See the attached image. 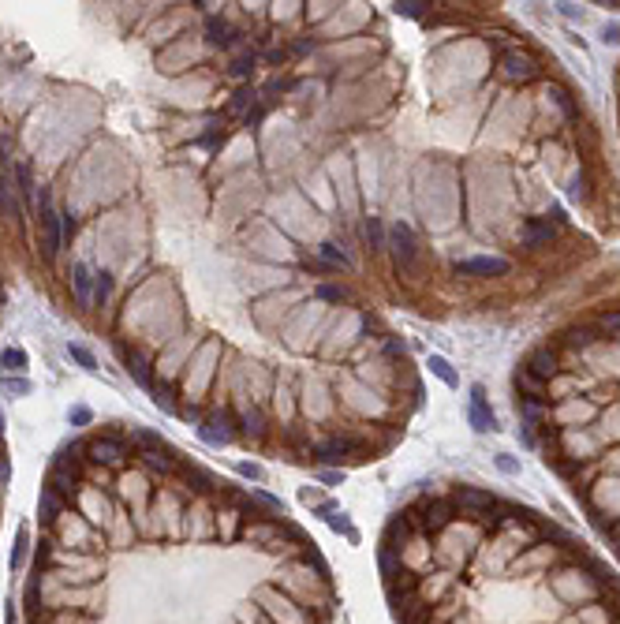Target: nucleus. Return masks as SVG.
Wrapping results in <instances>:
<instances>
[{"label": "nucleus", "mask_w": 620, "mask_h": 624, "mask_svg": "<svg viewBox=\"0 0 620 624\" xmlns=\"http://www.w3.org/2000/svg\"><path fill=\"white\" fill-rule=\"evenodd\" d=\"M516 389H524V392H527L524 400H535V404L549 400V397H546V385H542V381H535L531 374H524V370H516Z\"/></svg>", "instance_id": "nucleus-18"}, {"label": "nucleus", "mask_w": 620, "mask_h": 624, "mask_svg": "<svg viewBox=\"0 0 620 624\" xmlns=\"http://www.w3.org/2000/svg\"><path fill=\"white\" fill-rule=\"evenodd\" d=\"M467 419H471V426H475L478 434L497 430V419H493V411H489V404H486V389H482V385H471V404H467Z\"/></svg>", "instance_id": "nucleus-10"}, {"label": "nucleus", "mask_w": 620, "mask_h": 624, "mask_svg": "<svg viewBox=\"0 0 620 624\" xmlns=\"http://www.w3.org/2000/svg\"><path fill=\"white\" fill-rule=\"evenodd\" d=\"M120 355H124L127 374H131L138 385H146V389H150V363H146V355H143V352H135V348H124V344H120Z\"/></svg>", "instance_id": "nucleus-12"}, {"label": "nucleus", "mask_w": 620, "mask_h": 624, "mask_svg": "<svg viewBox=\"0 0 620 624\" xmlns=\"http://www.w3.org/2000/svg\"><path fill=\"white\" fill-rule=\"evenodd\" d=\"M497 75L508 83H531L542 75V64L531 57L527 49H508V52H501V60H497Z\"/></svg>", "instance_id": "nucleus-3"}, {"label": "nucleus", "mask_w": 620, "mask_h": 624, "mask_svg": "<svg viewBox=\"0 0 620 624\" xmlns=\"http://www.w3.org/2000/svg\"><path fill=\"white\" fill-rule=\"evenodd\" d=\"M262 116H266V105H258L254 113H247V124H258V120H262Z\"/></svg>", "instance_id": "nucleus-47"}, {"label": "nucleus", "mask_w": 620, "mask_h": 624, "mask_svg": "<svg viewBox=\"0 0 620 624\" xmlns=\"http://www.w3.org/2000/svg\"><path fill=\"white\" fill-rule=\"evenodd\" d=\"M426 8H430L426 0H396V15H404V19H419Z\"/></svg>", "instance_id": "nucleus-29"}, {"label": "nucleus", "mask_w": 620, "mask_h": 624, "mask_svg": "<svg viewBox=\"0 0 620 624\" xmlns=\"http://www.w3.org/2000/svg\"><path fill=\"white\" fill-rule=\"evenodd\" d=\"M329 527H333V531H344L347 539H355V527H352V523H347V516H344V512H336V516H329Z\"/></svg>", "instance_id": "nucleus-37"}, {"label": "nucleus", "mask_w": 620, "mask_h": 624, "mask_svg": "<svg viewBox=\"0 0 620 624\" xmlns=\"http://www.w3.org/2000/svg\"><path fill=\"white\" fill-rule=\"evenodd\" d=\"M456 277H505L512 269V262L501 258V255H478V258H463L456 262Z\"/></svg>", "instance_id": "nucleus-6"}, {"label": "nucleus", "mask_w": 620, "mask_h": 624, "mask_svg": "<svg viewBox=\"0 0 620 624\" xmlns=\"http://www.w3.org/2000/svg\"><path fill=\"white\" fill-rule=\"evenodd\" d=\"M86 453H90L94 464H105V467H120L127 456H131V448H127L124 437H113V434H101L94 437L90 445H86Z\"/></svg>", "instance_id": "nucleus-5"}, {"label": "nucleus", "mask_w": 620, "mask_h": 624, "mask_svg": "<svg viewBox=\"0 0 620 624\" xmlns=\"http://www.w3.org/2000/svg\"><path fill=\"white\" fill-rule=\"evenodd\" d=\"M113 295V273H94V303L97 306H105V299Z\"/></svg>", "instance_id": "nucleus-24"}, {"label": "nucleus", "mask_w": 620, "mask_h": 624, "mask_svg": "<svg viewBox=\"0 0 620 624\" xmlns=\"http://www.w3.org/2000/svg\"><path fill=\"white\" fill-rule=\"evenodd\" d=\"M366 239H370L374 250H385V228H382L377 217H366Z\"/></svg>", "instance_id": "nucleus-26"}, {"label": "nucleus", "mask_w": 620, "mask_h": 624, "mask_svg": "<svg viewBox=\"0 0 620 624\" xmlns=\"http://www.w3.org/2000/svg\"><path fill=\"white\" fill-rule=\"evenodd\" d=\"M568 199H572V202H586V199H591V180H586V172H575V176H572Z\"/></svg>", "instance_id": "nucleus-25"}, {"label": "nucleus", "mask_w": 620, "mask_h": 624, "mask_svg": "<svg viewBox=\"0 0 620 624\" xmlns=\"http://www.w3.org/2000/svg\"><path fill=\"white\" fill-rule=\"evenodd\" d=\"M206 34H210L213 45H232L236 41V30L224 23V19H210V27H206Z\"/></svg>", "instance_id": "nucleus-19"}, {"label": "nucleus", "mask_w": 620, "mask_h": 624, "mask_svg": "<svg viewBox=\"0 0 620 624\" xmlns=\"http://www.w3.org/2000/svg\"><path fill=\"white\" fill-rule=\"evenodd\" d=\"M4 389L15 392V397H27V392H30V381H23V378H4Z\"/></svg>", "instance_id": "nucleus-38"}, {"label": "nucleus", "mask_w": 620, "mask_h": 624, "mask_svg": "<svg viewBox=\"0 0 620 624\" xmlns=\"http://www.w3.org/2000/svg\"><path fill=\"white\" fill-rule=\"evenodd\" d=\"M251 71H254V57H251V52H247V57H236L232 68H228V75H236V79H247Z\"/></svg>", "instance_id": "nucleus-32"}, {"label": "nucleus", "mask_w": 620, "mask_h": 624, "mask_svg": "<svg viewBox=\"0 0 620 624\" xmlns=\"http://www.w3.org/2000/svg\"><path fill=\"white\" fill-rule=\"evenodd\" d=\"M519 415H524V423H527V426H538V423H546V419H549V415L542 411L535 400H524V404H519Z\"/></svg>", "instance_id": "nucleus-28"}, {"label": "nucleus", "mask_w": 620, "mask_h": 624, "mask_svg": "<svg viewBox=\"0 0 620 624\" xmlns=\"http://www.w3.org/2000/svg\"><path fill=\"white\" fill-rule=\"evenodd\" d=\"M60 243H64V236H60V213H57V206H52L49 191L41 187V191H38V247H41V258L52 262V258L60 255Z\"/></svg>", "instance_id": "nucleus-1"}, {"label": "nucleus", "mask_w": 620, "mask_h": 624, "mask_svg": "<svg viewBox=\"0 0 620 624\" xmlns=\"http://www.w3.org/2000/svg\"><path fill=\"white\" fill-rule=\"evenodd\" d=\"M239 475H247V478H262V467H254V464H239Z\"/></svg>", "instance_id": "nucleus-44"}, {"label": "nucleus", "mask_w": 620, "mask_h": 624, "mask_svg": "<svg viewBox=\"0 0 620 624\" xmlns=\"http://www.w3.org/2000/svg\"><path fill=\"white\" fill-rule=\"evenodd\" d=\"M524 374H531L535 381H542V385H549L553 378L561 374V355L553 352V348H535L527 359H524Z\"/></svg>", "instance_id": "nucleus-7"}, {"label": "nucleus", "mask_w": 620, "mask_h": 624, "mask_svg": "<svg viewBox=\"0 0 620 624\" xmlns=\"http://www.w3.org/2000/svg\"><path fill=\"white\" fill-rule=\"evenodd\" d=\"M497 467H501L505 475H519V464H516L512 456H497Z\"/></svg>", "instance_id": "nucleus-42"}, {"label": "nucleus", "mask_w": 620, "mask_h": 624, "mask_svg": "<svg viewBox=\"0 0 620 624\" xmlns=\"http://www.w3.org/2000/svg\"><path fill=\"white\" fill-rule=\"evenodd\" d=\"M602 41H605V45H620V27H617V23L605 27V30H602Z\"/></svg>", "instance_id": "nucleus-43"}, {"label": "nucleus", "mask_w": 620, "mask_h": 624, "mask_svg": "<svg viewBox=\"0 0 620 624\" xmlns=\"http://www.w3.org/2000/svg\"><path fill=\"white\" fill-rule=\"evenodd\" d=\"M30 534L27 531H19V539H15V550H12V572H19L23 568V561H27V550H30Z\"/></svg>", "instance_id": "nucleus-30"}, {"label": "nucleus", "mask_w": 620, "mask_h": 624, "mask_svg": "<svg viewBox=\"0 0 620 624\" xmlns=\"http://www.w3.org/2000/svg\"><path fill=\"white\" fill-rule=\"evenodd\" d=\"M602 325H605V329H620V311L605 314V318H602Z\"/></svg>", "instance_id": "nucleus-45"}, {"label": "nucleus", "mask_w": 620, "mask_h": 624, "mask_svg": "<svg viewBox=\"0 0 620 624\" xmlns=\"http://www.w3.org/2000/svg\"><path fill=\"white\" fill-rule=\"evenodd\" d=\"M243 434H247V437H254V441L266 434V415L258 411V408H251V411L243 415Z\"/></svg>", "instance_id": "nucleus-22"}, {"label": "nucleus", "mask_w": 620, "mask_h": 624, "mask_svg": "<svg viewBox=\"0 0 620 624\" xmlns=\"http://www.w3.org/2000/svg\"><path fill=\"white\" fill-rule=\"evenodd\" d=\"M210 127H213V131H206L202 142H206V146H217V139H224V120H213Z\"/></svg>", "instance_id": "nucleus-39"}, {"label": "nucleus", "mask_w": 620, "mask_h": 624, "mask_svg": "<svg viewBox=\"0 0 620 624\" xmlns=\"http://www.w3.org/2000/svg\"><path fill=\"white\" fill-rule=\"evenodd\" d=\"M452 505H456L460 516L482 520V516H489V512L497 509V497L486 494V490H475V486H460V490H452Z\"/></svg>", "instance_id": "nucleus-4"}, {"label": "nucleus", "mask_w": 620, "mask_h": 624, "mask_svg": "<svg viewBox=\"0 0 620 624\" xmlns=\"http://www.w3.org/2000/svg\"><path fill=\"white\" fill-rule=\"evenodd\" d=\"M68 355H71L82 370H97V359H94L90 348H82V344H68Z\"/></svg>", "instance_id": "nucleus-27"}, {"label": "nucleus", "mask_w": 620, "mask_h": 624, "mask_svg": "<svg viewBox=\"0 0 620 624\" xmlns=\"http://www.w3.org/2000/svg\"><path fill=\"white\" fill-rule=\"evenodd\" d=\"M15 176H19V194H23V199H30V194H34V180H30V169H27V165H19V169H15Z\"/></svg>", "instance_id": "nucleus-35"}, {"label": "nucleus", "mask_w": 620, "mask_h": 624, "mask_svg": "<svg viewBox=\"0 0 620 624\" xmlns=\"http://www.w3.org/2000/svg\"><path fill=\"white\" fill-rule=\"evenodd\" d=\"M322 262L329 269H347L352 266V258H347L344 250H336V243H322Z\"/></svg>", "instance_id": "nucleus-23"}, {"label": "nucleus", "mask_w": 620, "mask_h": 624, "mask_svg": "<svg viewBox=\"0 0 620 624\" xmlns=\"http://www.w3.org/2000/svg\"><path fill=\"white\" fill-rule=\"evenodd\" d=\"M426 367H430V374L438 381H445V385H460V378H456V370H452V363L445 355H426Z\"/></svg>", "instance_id": "nucleus-17"}, {"label": "nucleus", "mask_w": 620, "mask_h": 624, "mask_svg": "<svg viewBox=\"0 0 620 624\" xmlns=\"http://www.w3.org/2000/svg\"><path fill=\"white\" fill-rule=\"evenodd\" d=\"M561 12L568 19H583V8H575V4H561Z\"/></svg>", "instance_id": "nucleus-46"}, {"label": "nucleus", "mask_w": 620, "mask_h": 624, "mask_svg": "<svg viewBox=\"0 0 620 624\" xmlns=\"http://www.w3.org/2000/svg\"><path fill=\"white\" fill-rule=\"evenodd\" d=\"M138 456H143V464L150 467V471H161V475H168L172 467H176V460H172L165 448H161V453H138Z\"/></svg>", "instance_id": "nucleus-21"}, {"label": "nucleus", "mask_w": 620, "mask_h": 624, "mask_svg": "<svg viewBox=\"0 0 620 624\" xmlns=\"http://www.w3.org/2000/svg\"><path fill=\"white\" fill-rule=\"evenodd\" d=\"M318 299H325V303H344L347 292L336 288V284H322V288H318Z\"/></svg>", "instance_id": "nucleus-34"}, {"label": "nucleus", "mask_w": 620, "mask_h": 624, "mask_svg": "<svg viewBox=\"0 0 620 624\" xmlns=\"http://www.w3.org/2000/svg\"><path fill=\"white\" fill-rule=\"evenodd\" d=\"M71 288H75V299H79L82 306L94 299V273L82 266V262H75L71 266Z\"/></svg>", "instance_id": "nucleus-13"}, {"label": "nucleus", "mask_w": 620, "mask_h": 624, "mask_svg": "<svg viewBox=\"0 0 620 624\" xmlns=\"http://www.w3.org/2000/svg\"><path fill=\"white\" fill-rule=\"evenodd\" d=\"M0 217H4V221H19V199L12 191L8 172H0Z\"/></svg>", "instance_id": "nucleus-15"}, {"label": "nucleus", "mask_w": 620, "mask_h": 624, "mask_svg": "<svg viewBox=\"0 0 620 624\" xmlns=\"http://www.w3.org/2000/svg\"><path fill=\"white\" fill-rule=\"evenodd\" d=\"M199 434H202L206 445H228V441H232L236 430H232V415H228V408L224 411H213L210 419L199 426Z\"/></svg>", "instance_id": "nucleus-8"}, {"label": "nucleus", "mask_w": 620, "mask_h": 624, "mask_svg": "<svg viewBox=\"0 0 620 624\" xmlns=\"http://www.w3.org/2000/svg\"><path fill=\"white\" fill-rule=\"evenodd\" d=\"M591 341H594L591 329H568V333H564V344H568V348H586Z\"/></svg>", "instance_id": "nucleus-33"}, {"label": "nucleus", "mask_w": 620, "mask_h": 624, "mask_svg": "<svg viewBox=\"0 0 620 624\" xmlns=\"http://www.w3.org/2000/svg\"><path fill=\"white\" fill-rule=\"evenodd\" d=\"M68 419H71V426H86V423L94 419V415H90V408H82V404H79V408H71Z\"/></svg>", "instance_id": "nucleus-40"}, {"label": "nucleus", "mask_w": 620, "mask_h": 624, "mask_svg": "<svg viewBox=\"0 0 620 624\" xmlns=\"http://www.w3.org/2000/svg\"><path fill=\"white\" fill-rule=\"evenodd\" d=\"M385 247L393 250L396 273H415V262H419V239H415V232H411V225L396 221L393 228H389Z\"/></svg>", "instance_id": "nucleus-2"}, {"label": "nucleus", "mask_w": 620, "mask_h": 624, "mask_svg": "<svg viewBox=\"0 0 620 624\" xmlns=\"http://www.w3.org/2000/svg\"><path fill=\"white\" fill-rule=\"evenodd\" d=\"M594 415H598L594 404H579V400H572V404H564V408L557 411V419H579V423H586V419H594Z\"/></svg>", "instance_id": "nucleus-20"}, {"label": "nucleus", "mask_w": 620, "mask_h": 624, "mask_svg": "<svg viewBox=\"0 0 620 624\" xmlns=\"http://www.w3.org/2000/svg\"><path fill=\"white\" fill-rule=\"evenodd\" d=\"M60 236H64V239L75 236V217H71V213H60Z\"/></svg>", "instance_id": "nucleus-41"}, {"label": "nucleus", "mask_w": 620, "mask_h": 624, "mask_svg": "<svg viewBox=\"0 0 620 624\" xmlns=\"http://www.w3.org/2000/svg\"><path fill=\"white\" fill-rule=\"evenodd\" d=\"M254 97H258V94L251 90V86H243V90H236V94H232V105H228V113H243V108L251 105Z\"/></svg>", "instance_id": "nucleus-31"}, {"label": "nucleus", "mask_w": 620, "mask_h": 624, "mask_svg": "<svg viewBox=\"0 0 620 624\" xmlns=\"http://www.w3.org/2000/svg\"><path fill=\"white\" fill-rule=\"evenodd\" d=\"M154 400H157V408H165V411H176V400H172V389L157 385V389H154Z\"/></svg>", "instance_id": "nucleus-36"}, {"label": "nucleus", "mask_w": 620, "mask_h": 624, "mask_svg": "<svg viewBox=\"0 0 620 624\" xmlns=\"http://www.w3.org/2000/svg\"><path fill=\"white\" fill-rule=\"evenodd\" d=\"M64 509H68V501H64L60 494H52V490H41V505H38V512H41V523H45V531L64 516Z\"/></svg>", "instance_id": "nucleus-14"}, {"label": "nucleus", "mask_w": 620, "mask_h": 624, "mask_svg": "<svg viewBox=\"0 0 620 624\" xmlns=\"http://www.w3.org/2000/svg\"><path fill=\"white\" fill-rule=\"evenodd\" d=\"M355 448H359L355 437H329V441H322L314 448V460H322V464H340V460H347Z\"/></svg>", "instance_id": "nucleus-11"}, {"label": "nucleus", "mask_w": 620, "mask_h": 624, "mask_svg": "<svg viewBox=\"0 0 620 624\" xmlns=\"http://www.w3.org/2000/svg\"><path fill=\"white\" fill-rule=\"evenodd\" d=\"M0 370H4V378L23 374L27 370V352L23 348H4V352H0Z\"/></svg>", "instance_id": "nucleus-16"}, {"label": "nucleus", "mask_w": 620, "mask_h": 624, "mask_svg": "<svg viewBox=\"0 0 620 624\" xmlns=\"http://www.w3.org/2000/svg\"><path fill=\"white\" fill-rule=\"evenodd\" d=\"M553 236H557V221H549V217H531V221L519 225V243L524 247H546Z\"/></svg>", "instance_id": "nucleus-9"}]
</instances>
